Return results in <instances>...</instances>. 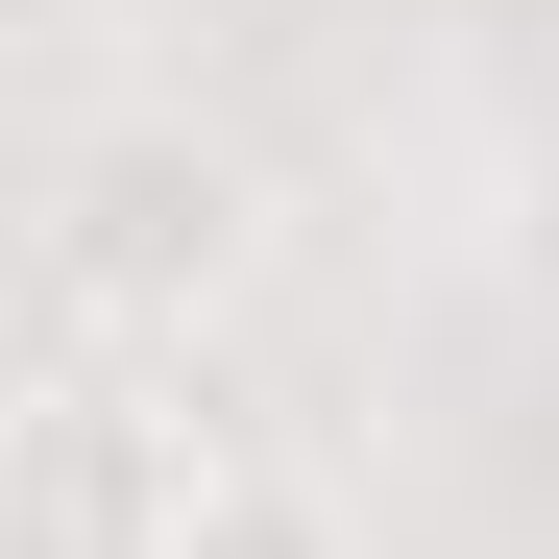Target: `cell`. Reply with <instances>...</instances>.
Here are the masks:
<instances>
[{
  "instance_id": "obj_1",
  "label": "cell",
  "mask_w": 559,
  "mask_h": 559,
  "mask_svg": "<svg viewBox=\"0 0 559 559\" xmlns=\"http://www.w3.org/2000/svg\"><path fill=\"white\" fill-rule=\"evenodd\" d=\"M243 293H267V170L195 98H122L49 146V341L73 365H195Z\"/></svg>"
},
{
  "instance_id": "obj_2",
  "label": "cell",
  "mask_w": 559,
  "mask_h": 559,
  "mask_svg": "<svg viewBox=\"0 0 559 559\" xmlns=\"http://www.w3.org/2000/svg\"><path fill=\"white\" fill-rule=\"evenodd\" d=\"M219 414H195V365H73L49 341V390H25V559H170L219 487Z\"/></svg>"
},
{
  "instance_id": "obj_3",
  "label": "cell",
  "mask_w": 559,
  "mask_h": 559,
  "mask_svg": "<svg viewBox=\"0 0 559 559\" xmlns=\"http://www.w3.org/2000/svg\"><path fill=\"white\" fill-rule=\"evenodd\" d=\"M170 559H365V511L317 487V462H293V438H243V462H219V487H195V535H170Z\"/></svg>"
}]
</instances>
